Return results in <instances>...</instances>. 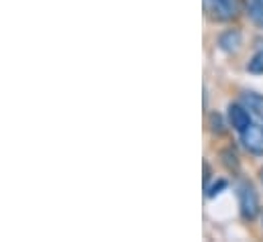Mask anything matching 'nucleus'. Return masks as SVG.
<instances>
[{
	"mask_svg": "<svg viewBox=\"0 0 263 242\" xmlns=\"http://www.w3.org/2000/svg\"><path fill=\"white\" fill-rule=\"evenodd\" d=\"M239 45H241V35L237 31H229V33H224L220 37V47L224 51H237Z\"/></svg>",
	"mask_w": 263,
	"mask_h": 242,
	"instance_id": "423d86ee",
	"label": "nucleus"
},
{
	"mask_svg": "<svg viewBox=\"0 0 263 242\" xmlns=\"http://www.w3.org/2000/svg\"><path fill=\"white\" fill-rule=\"evenodd\" d=\"M224 185H227L224 182H218L216 185H212V187L208 189V197H214V195H218V193H220V189H224Z\"/></svg>",
	"mask_w": 263,
	"mask_h": 242,
	"instance_id": "6e6552de",
	"label": "nucleus"
},
{
	"mask_svg": "<svg viewBox=\"0 0 263 242\" xmlns=\"http://www.w3.org/2000/svg\"><path fill=\"white\" fill-rule=\"evenodd\" d=\"M245 8L249 18L263 29V0H245Z\"/></svg>",
	"mask_w": 263,
	"mask_h": 242,
	"instance_id": "39448f33",
	"label": "nucleus"
},
{
	"mask_svg": "<svg viewBox=\"0 0 263 242\" xmlns=\"http://www.w3.org/2000/svg\"><path fill=\"white\" fill-rule=\"evenodd\" d=\"M261 182H263V169H261Z\"/></svg>",
	"mask_w": 263,
	"mask_h": 242,
	"instance_id": "1a4fd4ad",
	"label": "nucleus"
},
{
	"mask_svg": "<svg viewBox=\"0 0 263 242\" xmlns=\"http://www.w3.org/2000/svg\"><path fill=\"white\" fill-rule=\"evenodd\" d=\"M241 136H243V143H245V147H247L249 153H253V155H263V128L259 124L247 126V128L241 132Z\"/></svg>",
	"mask_w": 263,
	"mask_h": 242,
	"instance_id": "f03ea898",
	"label": "nucleus"
},
{
	"mask_svg": "<svg viewBox=\"0 0 263 242\" xmlns=\"http://www.w3.org/2000/svg\"><path fill=\"white\" fill-rule=\"evenodd\" d=\"M229 120H231V126L237 128L239 132H243L247 126L253 124L249 108L247 106H241V104H231L229 106Z\"/></svg>",
	"mask_w": 263,
	"mask_h": 242,
	"instance_id": "7ed1b4c3",
	"label": "nucleus"
},
{
	"mask_svg": "<svg viewBox=\"0 0 263 242\" xmlns=\"http://www.w3.org/2000/svg\"><path fill=\"white\" fill-rule=\"evenodd\" d=\"M247 69H249L251 73H263V49H259V51L251 57V61L247 63Z\"/></svg>",
	"mask_w": 263,
	"mask_h": 242,
	"instance_id": "0eeeda50",
	"label": "nucleus"
},
{
	"mask_svg": "<svg viewBox=\"0 0 263 242\" xmlns=\"http://www.w3.org/2000/svg\"><path fill=\"white\" fill-rule=\"evenodd\" d=\"M218 18H233L237 14V0H206Z\"/></svg>",
	"mask_w": 263,
	"mask_h": 242,
	"instance_id": "20e7f679",
	"label": "nucleus"
},
{
	"mask_svg": "<svg viewBox=\"0 0 263 242\" xmlns=\"http://www.w3.org/2000/svg\"><path fill=\"white\" fill-rule=\"evenodd\" d=\"M239 208L245 220H255L259 214V197L253 189V185L243 183L239 187Z\"/></svg>",
	"mask_w": 263,
	"mask_h": 242,
	"instance_id": "f257e3e1",
	"label": "nucleus"
}]
</instances>
